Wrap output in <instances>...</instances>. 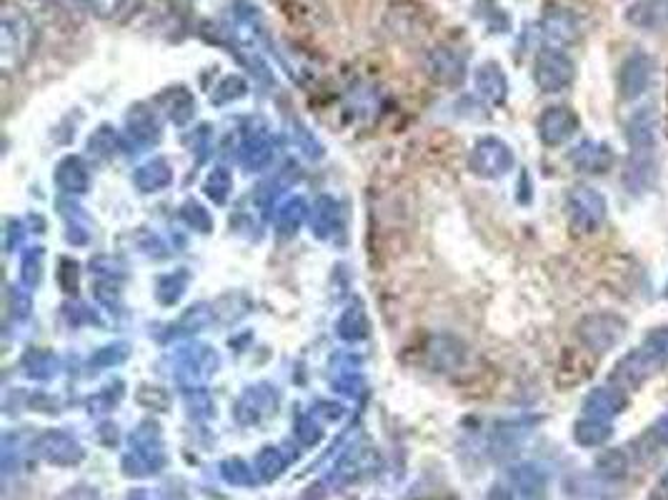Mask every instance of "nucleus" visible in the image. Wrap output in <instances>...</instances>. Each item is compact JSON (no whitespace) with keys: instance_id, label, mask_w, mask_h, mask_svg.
<instances>
[{"instance_id":"11","label":"nucleus","mask_w":668,"mask_h":500,"mask_svg":"<svg viewBox=\"0 0 668 500\" xmlns=\"http://www.w3.org/2000/svg\"><path fill=\"white\" fill-rule=\"evenodd\" d=\"M546 33L558 43H571L578 38V23L566 10H556L546 18Z\"/></svg>"},{"instance_id":"15","label":"nucleus","mask_w":668,"mask_h":500,"mask_svg":"<svg viewBox=\"0 0 668 500\" xmlns=\"http://www.w3.org/2000/svg\"><path fill=\"white\" fill-rule=\"evenodd\" d=\"M651 435L656 438L658 445L668 448V408L663 410L661 415H658V420L653 423V428H651Z\"/></svg>"},{"instance_id":"8","label":"nucleus","mask_w":668,"mask_h":500,"mask_svg":"<svg viewBox=\"0 0 668 500\" xmlns=\"http://www.w3.org/2000/svg\"><path fill=\"white\" fill-rule=\"evenodd\" d=\"M628 398L621 388H596L583 403V410L591 415L593 420H611L626 410Z\"/></svg>"},{"instance_id":"1","label":"nucleus","mask_w":668,"mask_h":500,"mask_svg":"<svg viewBox=\"0 0 668 500\" xmlns=\"http://www.w3.org/2000/svg\"><path fill=\"white\" fill-rule=\"evenodd\" d=\"M628 138V163L623 170V185L633 195H641L653 188L658 178V115L653 108H641L628 118L626 123Z\"/></svg>"},{"instance_id":"9","label":"nucleus","mask_w":668,"mask_h":500,"mask_svg":"<svg viewBox=\"0 0 668 500\" xmlns=\"http://www.w3.org/2000/svg\"><path fill=\"white\" fill-rule=\"evenodd\" d=\"M576 130V115L566 108H553L543 115V138L548 143H561Z\"/></svg>"},{"instance_id":"16","label":"nucleus","mask_w":668,"mask_h":500,"mask_svg":"<svg viewBox=\"0 0 668 500\" xmlns=\"http://www.w3.org/2000/svg\"><path fill=\"white\" fill-rule=\"evenodd\" d=\"M651 500H668V470L658 478L656 488L651 490Z\"/></svg>"},{"instance_id":"2","label":"nucleus","mask_w":668,"mask_h":500,"mask_svg":"<svg viewBox=\"0 0 668 500\" xmlns=\"http://www.w3.org/2000/svg\"><path fill=\"white\" fill-rule=\"evenodd\" d=\"M626 320L613 313L588 315L581 323V340L593 350V353H608L626 338Z\"/></svg>"},{"instance_id":"5","label":"nucleus","mask_w":668,"mask_h":500,"mask_svg":"<svg viewBox=\"0 0 668 500\" xmlns=\"http://www.w3.org/2000/svg\"><path fill=\"white\" fill-rule=\"evenodd\" d=\"M571 215L581 230H596L606 220V198L593 188H578L571 195Z\"/></svg>"},{"instance_id":"6","label":"nucleus","mask_w":668,"mask_h":500,"mask_svg":"<svg viewBox=\"0 0 668 500\" xmlns=\"http://www.w3.org/2000/svg\"><path fill=\"white\" fill-rule=\"evenodd\" d=\"M626 23L638 30H666L668 28V0H636L626 8Z\"/></svg>"},{"instance_id":"17","label":"nucleus","mask_w":668,"mask_h":500,"mask_svg":"<svg viewBox=\"0 0 668 500\" xmlns=\"http://www.w3.org/2000/svg\"><path fill=\"white\" fill-rule=\"evenodd\" d=\"M663 295H666V300H668V283H666V290H663Z\"/></svg>"},{"instance_id":"3","label":"nucleus","mask_w":668,"mask_h":500,"mask_svg":"<svg viewBox=\"0 0 668 500\" xmlns=\"http://www.w3.org/2000/svg\"><path fill=\"white\" fill-rule=\"evenodd\" d=\"M658 370H661V365L651 358V353H648L643 345H638V348L628 350V353L618 360L611 378L613 383H618L621 390H636L638 385L646 383Z\"/></svg>"},{"instance_id":"4","label":"nucleus","mask_w":668,"mask_h":500,"mask_svg":"<svg viewBox=\"0 0 668 500\" xmlns=\"http://www.w3.org/2000/svg\"><path fill=\"white\" fill-rule=\"evenodd\" d=\"M653 73H656V63L648 53L643 50H633L621 65V75H618V85H621V98L623 100H636L651 85Z\"/></svg>"},{"instance_id":"13","label":"nucleus","mask_w":668,"mask_h":500,"mask_svg":"<svg viewBox=\"0 0 668 500\" xmlns=\"http://www.w3.org/2000/svg\"><path fill=\"white\" fill-rule=\"evenodd\" d=\"M643 348L651 353V358L656 360L661 368H666L668 365V328H656L651 330V333L643 338Z\"/></svg>"},{"instance_id":"7","label":"nucleus","mask_w":668,"mask_h":500,"mask_svg":"<svg viewBox=\"0 0 668 500\" xmlns=\"http://www.w3.org/2000/svg\"><path fill=\"white\" fill-rule=\"evenodd\" d=\"M536 78L541 88L561 90L573 80V63L561 53H543L536 65Z\"/></svg>"},{"instance_id":"14","label":"nucleus","mask_w":668,"mask_h":500,"mask_svg":"<svg viewBox=\"0 0 668 500\" xmlns=\"http://www.w3.org/2000/svg\"><path fill=\"white\" fill-rule=\"evenodd\" d=\"M598 465H601L603 473L611 475V478H623V475L628 473V458L623 450H608V453L598 460Z\"/></svg>"},{"instance_id":"10","label":"nucleus","mask_w":668,"mask_h":500,"mask_svg":"<svg viewBox=\"0 0 668 500\" xmlns=\"http://www.w3.org/2000/svg\"><path fill=\"white\" fill-rule=\"evenodd\" d=\"M576 163L581 165L583 170H588V173H603L606 168H611L613 153L608 145L583 143L581 148L576 150Z\"/></svg>"},{"instance_id":"12","label":"nucleus","mask_w":668,"mask_h":500,"mask_svg":"<svg viewBox=\"0 0 668 500\" xmlns=\"http://www.w3.org/2000/svg\"><path fill=\"white\" fill-rule=\"evenodd\" d=\"M611 425L606 420H588V423H581L576 430V438L581 445H601L611 438Z\"/></svg>"}]
</instances>
